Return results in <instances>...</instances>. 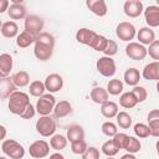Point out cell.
Listing matches in <instances>:
<instances>
[{
  "label": "cell",
  "mask_w": 159,
  "mask_h": 159,
  "mask_svg": "<svg viewBox=\"0 0 159 159\" xmlns=\"http://www.w3.org/2000/svg\"><path fill=\"white\" fill-rule=\"evenodd\" d=\"M50 159H66L61 153H58V152H56V153H53V154H51L50 155Z\"/></svg>",
  "instance_id": "obj_50"
},
{
  "label": "cell",
  "mask_w": 159,
  "mask_h": 159,
  "mask_svg": "<svg viewBox=\"0 0 159 159\" xmlns=\"http://www.w3.org/2000/svg\"><path fill=\"white\" fill-rule=\"evenodd\" d=\"M140 148H142L140 140L137 137H130L129 135L128 137V140H127V144L124 147V150H127L130 154H135V153H138L140 150Z\"/></svg>",
  "instance_id": "obj_34"
},
{
  "label": "cell",
  "mask_w": 159,
  "mask_h": 159,
  "mask_svg": "<svg viewBox=\"0 0 159 159\" xmlns=\"http://www.w3.org/2000/svg\"><path fill=\"white\" fill-rule=\"evenodd\" d=\"M87 149V143L84 139H81V140H77V142H73L71 143V152L73 154H77V155H82Z\"/></svg>",
  "instance_id": "obj_39"
},
{
  "label": "cell",
  "mask_w": 159,
  "mask_h": 159,
  "mask_svg": "<svg viewBox=\"0 0 159 159\" xmlns=\"http://www.w3.org/2000/svg\"><path fill=\"white\" fill-rule=\"evenodd\" d=\"M117 124L122 128V129H129L130 125H132V117L129 116V113L122 111V112H118L117 116Z\"/></svg>",
  "instance_id": "obj_32"
},
{
  "label": "cell",
  "mask_w": 159,
  "mask_h": 159,
  "mask_svg": "<svg viewBox=\"0 0 159 159\" xmlns=\"http://www.w3.org/2000/svg\"><path fill=\"white\" fill-rule=\"evenodd\" d=\"M82 159H99V149L96 147H87L82 154Z\"/></svg>",
  "instance_id": "obj_44"
},
{
  "label": "cell",
  "mask_w": 159,
  "mask_h": 159,
  "mask_svg": "<svg viewBox=\"0 0 159 159\" xmlns=\"http://www.w3.org/2000/svg\"><path fill=\"white\" fill-rule=\"evenodd\" d=\"M107 159H114L113 157H107Z\"/></svg>",
  "instance_id": "obj_54"
},
{
  "label": "cell",
  "mask_w": 159,
  "mask_h": 159,
  "mask_svg": "<svg viewBox=\"0 0 159 159\" xmlns=\"http://www.w3.org/2000/svg\"><path fill=\"white\" fill-rule=\"evenodd\" d=\"M67 145V138L62 134H53L50 139V147L56 152H61Z\"/></svg>",
  "instance_id": "obj_30"
},
{
  "label": "cell",
  "mask_w": 159,
  "mask_h": 159,
  "mask_svg": "<svg viewBox=\"0 0 159 159\" xmlns=\"http://www.w3.org/2000/svg\"><path fill=\"white\" fill-rule=\"evenodd\" d=\"M66 138H67V142H70V143H73V142L84 139V130H83V128L81 125L72 124V125H70L67 128Z\"/></svg>",
  "instance_id": "obj_21"
},
{
  "label": "cell",
  "mask_w": 159,
  "mask_h": 159,
  "mask_svg": "<svg viewBox=\"0 0 159 159\" xmlns=\"http://www.w3.org/2000/svg\"><path fill=\"white\" fill-rule=\"evenodd\" d=\"M133 130H134V134H135L137 138H143L144 139V138H148L150 135L149 128L144 123H137V124H134Z\"/></svg>",
  "instance_id": "obj_37"
},
{
  "label": "cell",
  "mask_w": 159,
  "mask_h": 159,
  "mask_svg": "<svg viewBox=\"0 0 159 159\" xmlns=\"http://www.w3.org/2000/svg\"><path fill=\"white\" fill-rule=\"evenodd\" d=\"M128 137L125 133H117L114 137H113V143L116 144V147L120 150V149H124L125 144H127V140H128Z\"/></svg>",
  "instance_id": "obj_41"
},
{
  "label": "cell",
  "mask_w": 159,
  "mask_h": 159,
  "mask_svg": "<svg viewBox=\"0 0 159 159\" xmlns=\"http://www.w3.org/2000/svg\"><path fill=\"white\" fill-rule=\"evenodd\" d=\"M86 6L91 12H93L94 15H97L99 17L106 16L108 12V7H107V4L104 0H87Z\"/></svg>",
  "instance_id": "obj_14"
},
{
  "label": "cell",
  "mask_w": 159,
  "mask_h": 159,
  "mask_svg": "<svg viewBox=\"0 0 159 159\" xmlns=\"http://www.w3.org/2000/svg\"><path fill=\"white\" fill-rule=\"evenodd\" d=\"M135 34H137V30H135L134 25L132 22H128V21H122L116 27L117 37L122 41H125V42H130L135 37Z\"/></svg>",
  "instance_id": "obj_7"
},
{
  "label": "cell",
  "mask_w": 159,
  "mask_h": 159,
  "mask_svg": "<svg viewBox=\"0 0 159 159\" xmlns=\"http://www.w3.org/2000/svg\"><path fill=\"white\" fill-rule=\"evenodd\" d=\"M117 52H118V45H117V42H116L114 40H108L107 46H106V48H104V51H103L104 56L112 57V56H114Z\"/></svg>",
  "instance_id": "obj_43"
},
{
  "label": "cell",
  "mask_w": 159,
  "mask_h": 159,
  "mask_svg": "<svg viewBox=\"0 0 159 159\" xmlns=\"http://www.w3.org/2000/svg\"><path fill=\"white\" fill-rule=\"evenodd\" d=\"M56 104V98L51 93H45L41 97H39L35 109L40 116H50V113L53 111Z\"/></svg>",
  "instance_id": "obj_5"
},
{
  "label": "cell",
  "mask_w": 159,
  "mask_h": 159,
  "mask_svg": "<svg viewBox=\"0 0 159 159\" xmlns=\"http://www.w3.org/2000/svg\"><path fill=\"white\" fill-rule=\"evenodd\" d=\"M15 91H16V87L12 83L11 77L0 78V99H7L10 94Z\"/></svg>",
  "instance_id": "obj_17"
},
{
  "label": "cell",
  "mask_w": 159,
  "mask_h": 159,
  "mask_svg": "<svg viewBox=\"0 0 159 159\" xmlns=\"http://www.w3.org/2000/svg\"><path fill=\"white\" fill-rule=\"evenodd\" d=\"M140 72H139V70H137V68H134V67H130V68H128V70H125V72H124V76H123V80H124V82L128 84V86H138V83H139V81H140Z\"/></svg>",
  "instance_id": "obj_24"
},
{
  "label": "cell",
  "mask_w": 159,
  "mask_h": 159,
  "mask_svg": "<svg viewBox=\"0 0 159 159\" xmlns=\"http://www.w3.org/2000/svg\"><path fill=\"white\" fill-rule=\"evenodd\" d=\"M45 91H46V88H45L43 82L36 80V81H32L30 83L29 92H30L31 96H34V97H41L42 94H45Z\"/></svg>",
  "instance_id": "obj_33"
},
{
  "label": "cell",
  "mask_w": 159,
  "mask_h": 159,
  "mask_svg": "<svg viewBox=\"0 0 159 159\" xmlns=\"http://www.w3.org/2000/svg\"><path fill=\"white\" fill-rule=\"evenodd\" d=\"M55 47V37L48 32H41L36 36L34 43V55L40 61H47L52 57Z\"/></svg>",
  "instance_id": "obj_1"
},
{
  "label": "cell",
  "mask_w": 159,
  "mask_h": 159,
  "mask_svg": "<svg viewBox=\"0 0 159 159\" xmlns=\"http://www.w3.org/2000/svg\"><path fill=\"white\" fill-rule=\"evenodd\" d=\"M132 93L134 94V97H135V99H137L138 103L144 102L147 99V97H148L147 89L144 87H142V86H134L133 89H132Z\"/></svg>",
  "instance_id": "obj_40"
},
{
  "label": "cell",
  "mask_w": 159,
  "mask_h": 159,
  "mask_svg": "<svg viewBox=\"0 0 159 159\" xmlns=\"http://www.w3.org/2000/svg\"><path fill=\"white\" fill-rule=\"evenodd\" d=\"M144 19L148 27H158L159 26V7L157 5H149L143 10Z\"/></svg>",
  "instance_id": "obj_13"
},
{
  "label": "cell",
  "mask_w": 159,
  "mask_h": 159,
  "mask_svg": "<svg viewBox=\"0 0 159 159\" xmlns=\"http://www.w3.org/2000/svg\"><path fill=\"white\" fill-rule=\"evenodd\" d=\"M108 92L107 89H104L103 87H94L92 91H91V99L97 103V104H103L104 102L109 101L108 99Z\"/></svg>",
  "instance_id": "obj_27"
},
{
  "label": "cell",
  "mask_w": 159,
  "mask_h": 159,
  "mask_svg": "<svg viewBox=\"0 0 159 159\" xmlns=\"http://www.w3.org/2000/svg\"><path fill=\"white\" fill-rule=\"evenodd\" d=\"M7 15L11 20H21L26 17V7L24 4H10L7 7Z\"/></svg>",
  "instance_id": "obj_20"
},
{
  "label": "cell",
  "mask_w": 159,
  "mask_h": 159,
  "mask_svg": "<svg viewBox=\"0 0 159 159\" xmlns=\"http://www.w3.org/2000/svg\"><path fill=\"white\" fill-rule=\"evenodd\" d=\"M96 68L103 77H113L116 71H117V66H116L114 60L112 57H108V56L99 57L96 62Z\"/></svg>",
  "instance_id": "obj_6"
},
{
  "label": "cell",
  "mask_w": 159,
  "mask_h": 159,
  "mask_svg": "<svg viewBox=\"0 0 159 159\" xmlns=\"http://www.w3.org/2000/svg\"><path fill=\"white\" fill-rule=\"evenodd\" d=\"M107 42H108V39H107V37H104L103 35L97 34L96 39L93 40V42H92V45H91L89 47H92L94 51L103 52L104 48H106V46H107Z\"/></svg>",
  "instance_id": "obj_35"
},
{
  "label": "cell",
  "mask_w": 159,
  "mask_h": 159,
  "mask_svg": "<svg viewBox=\"0 0 159 159\" xmlns=\"http://www.w3.org/2000/svg\"><path fill=\"white\" fill-rule=\"evenodd\" d=\"M10 2L7 0H0V14L7 11V7H9Z\"/></svg>",
  "instance_id": "obj_48"
},
{
  "label": "cell",
  "mask_w": 159,
  "mask_h": 159,
  "mask_svg": "<svg viewBox=\"0 0 159 159\" xmlns=\"http://www.w3.org/2000/svg\"><path fill=\"white\" fill-rule=\"evenodd\" d=\"M0 159H7L6 157H0Z\"/></svg>",
  "instance_id": "obj_53"
},
{
  "label": "cell",
  "mask_w": 159,
  "mask_h": 159,
  "mask_svg": "<svg viewBox=\"0 0 159 159\" xmlns=\"http://www.w3.org/2000/svg\"><path fill=\"white\" fill-rule=\"evenodd\" d=\"M140 76H143L145 80H149V81H158L159 80V62L154 61V62L145 65L143 68V73Z\"/></svg>",
  "instance_id": "obj_19"
},
{
  "label": "cell",
  "mask_w": 159,
  "mask_h": 159,
  "mask_svg": "<svg viewBox=\"0 0 159 159\" xmlns=\"http://www.w3.org/2000/svg\"><path fill=\"white\" fill-rule=\"evenodd\" d=\"M11 80H12V83L15 84L16 88L26 87L30 83V76L26 71H17L16 73L12 75Z\"/></svg>",
  "instance_id": "obj_28"
},
{
  "label": "cell",
  "mask_w": 159,
  "mask_h": 159,
  "mask_svg": "<svg viewBox=\"0 0 159 159\" xmlns=\"http://www.w3.org/2000/svg\"><path fill=\"white\" fill-rule=\"evenodd\" d=\"M148 128H149L150 135H153V137H159V119L149 120V122H148Z\"/></svg>",
  "instance_id": "obj_45"
},
{
  "label": "cell",
  "mask_w": 159,
  "mask_h": 159,
  "mask_svg": "<svg viewBox=\"0 0 159 159\" xmlns=\"http://www.w3.org/2000/svg\"><path fill=\"white\" fill-rule=\"evenodd\" d=\"M137 39L139 40V43L140 45H150L154 40H155V32L153 31V29L145 26V27H142L137 31L135 34Z\"/></svg>",
  "instance_id": "obj_18"
},
{
  "label": "cell",
  "mask_w": 159,
  "mask_h": 159,
  "mask_svg": "<svg viewBox=\"0 0 159 159\" xmlns=\"http://www.w3.org/2000/svg\"><path fill=\"white\" fill-rule=\"evenodd\" d=\"M6 128L2 125V124H0V140H2V139H5V137H6Z\"/></svg>",
  "instance_id": "obj_49"
},
{
  "label": "cell",
  "mask_w": 159,
  "mask_h": 159,
  "mask_svg": "<svg viewBox=\"0 0 159 159\" xmlns=\"http://www.w3.org/2000/svg\"><path fill=\"white\" fill-rule=\"evenodd\" d=\"M50 153V144L46 140H35L29 147V154L30 157L35 159H42L47 157Z\"/></svg>",
  "instance_id": "obj_10"
},
{
  "label": "cell",
  "mask_w": 159,
  "mask_h": 159,
  "mask_svg": "<svg viewBox=\"0 0 159 159\" xmlns=\"http://www.w3.org/2000/svg\"><path fill=\"white\" fill-rule=\"evenodd\" d=\"M144 10L143 2L139 0H127L123 4V11L128 17H139Z\"/></svg>",
  "instance_id": "obj_12"
},
{
  "label": "cell",
  "mask_w": 159,
  "mask_h": 159,
  "mask_svg": "<svg viewBox=\"0 0 159 159\" xmlns=\"http://www.w3.org/2000/svg\"><path fill=\"white\" fill-rule=\"evenodd\" d=\"M43 25H45L43 20L37 15H27L25 17V22H24L25 31H27L34 36H37L42 32Z\"/></svg>",
  "instance_id": "obj_8"
},
{
  "label": "cell",
  "mask_w": 159,
  "mask_h": 159,
  "mask_svg": "<svg viewBox=\"0 0 159 159\" xmlns=\"http://www.w3.org/2000/svg\"><path fill=\"white\" fill-rule=\"evenodd\" d=\"M120 159H137V157H135L134 154H130V153H127V154H124V155H122V157H120Z\"/></svg>",
  "instance_id": "obj_51"
},
{
  "label": "cell",
  "mask_w": 159,
  "mask_h": 159,
  "mask_svg": "<svg viewBox=\"0 0 159 159\" xmlns=\"http://www.w3.org/2000/svg\"><path fill=\"white\" fill-rule=\"evenodd\" d=\"M107 92L112 96H118L123 92V82L118 78H113L107 84Z\"/></svg>",
  "instance_id": "obj_31"
},
{
  "label": "cell",
  "mask_w": 159,
  "mask_h": 159,
  "mask_svg": "<svg viewBox=\"0 0 159 159\" xmlns=\"http://www.w3.org/2000/svg\"><path fill=\"white\" fill-rule=\"evenodd\" d=\"M147 53H149V56L157 62L159 61V41L158 40H154L149 45V48H147Z\"/></svg>",
  "instance_id": "obj_42"
},
{
  "label": "cell",
  "mask_w": 159,
  "mask_h": 159,
  "mask_svg": "<svg viewBox=\"0 0 159 159\" xmlns=\"http://www.w3.org/2000/svg\"><path fill=\"white\" fill-rule=\"evenodd\" d=\"M1 35L6 39H12V37H16L19 35V26L15 21H6L1 25Z\"/></svg>",
  "instance_id": "obj_23"
},
{
  "label": "cell",
  "mask_w": 159,
  "mask_h": 159,
  "mask_svg": "<svg viewBox=\"0 0 159 159\" xmlns=\"http://www.w3.org/2000/svg\"><path fill=\"white\" fill-rule=\"evenodd\" d=\"M43 84H45L46 91H48V93L52 94V93H56V92L62 89V87H63V78L58 73H51V75H48L45 78Z\"/></svg>",
  "instance_id": "obj_11"
},
{
  "label": "cell",
  "mask_w": 159,
  "mask_h": 159,
  "mask_svg": "<svg viewBox=\"0 0 159 159\" xmlns=\"http://www.w3.org/2000/svg\"><path fill=\"white\" fill-rule=\"evenodd\" d=\"M96 36H97V32H94L93 30L87 29V27H82V29L77 30V32H76L77 42L86 45V46H91L93 40L96 39Z\"/></svg>",
  "instance_id": "obj_15"
},
{
  "label": "cell",
  "mask_w": 159,
  "mask_h": 159,
  "mask_svg": "<svg viewBox=\"0 0 159 159\" xmlns=\"http://www.w3.org/2000/svg\"><path fill=\"white\" fill-rule=\"evenodd\" d=\"M101 149H102V153H103L104 155H107V157H114V155L119 152V149L116 147V144L113 143L112 139L104 142V143L102 144V148H101Z\"/></svg>",
  "instance_id": "obj_36"
},
{
  "label": "cell",
  "mask_w": 159,
  "mask_h": 159,
  "mask_svg": "<svg viewBox=\"0 0 159 159\" xmlns=\"http://www.w3.org/2000/svg\"><path fill=\"white\" fill-rule=\"evenodd\" d=\"M14 60L10 53H1L0 55V78L9 77L10 72L12 71Z\"/></svg>",
  "instance_id": "obj_16"
},
{
  "label": "cell",
  "mask_w": 159,
  "mask_h": 159,
  "mask_svg": "<svg viewBox=\"0 0 159 159\" xmlns=\"http://www.w3.org/2000/svg\"><path fill=\"white\" fill-rule=\"evenodd\" d=\"M118 106L116 102H112V101H107L104 102L103 104H101V113L103 117L111 119V118H114L118 113Z\"/></svg>",
  "instance_id": "obj_25"
},
{
  "label": "cell",
  "mask_w": 159,
  "mask_h": 159,
  "mask_svg": "<svg viewBox=\"0 0 159 159\" xmlns=\"http://www.w3.org/2000/svg\"><path fill=\"white\" fill-rule=\"evenodd\" d=\"M36 132L42 137H52L56 132V120L50 116H41L36 122Z\"/></svg>",
  "instance_id": "obj_4"
},
{
  "label": "cell",
  "mask_w": 159,
  "mask_h": 159,
  "mask_svg": "<svg viewBox=\"0 0 159 159\" xmlns=\"http://www.w3.org/2000/svg\"><path fill=\"white\" fill-rule=\"evenodd\" d=\"M125 55L133 60V61H142L147 57V48L145 46L140 45L139 42H133L130 41L127 46H125Z\"/></svg>",
  "instance_id": "obj_9"
},
{
  "label": "cell",
  "mask_w": 159,
  "mask_h": 159,
  "mask_svg": "<svg viewBox=\"0 0 159 159\" xmlns=\"http://www.w3.org/2000/svg\"><path fill=\"white\" fill-rule=\"evenodd\" d=\"M53 114L56 118H63L66 116H68L72 112V104L68 101H60L56 102L55 108H53Z\"/></svg>",
  "instance_id": "obj_22"
},
{
  "label": "cell",
  "mask_w": 159,
  "mask_h": 159,
  "mask_svg": "<svg viewBox=\"0 0 159 159\" xmlns=\"http://www.w3.org/2000/svg\"><path fill=\"white\" fill-rule=\"evenodd\" d=\"M35 114H36V109H35V107L30 103V104L26 107V109L20 114V117H21L22 119H31Z\"/></svg>",
  "instance_id": "obj_46"
},
{
  "label": "cell",
  "mask_w": 159,
  "mask_h": 159,
  "mask_svg": "<svg viewBox=\"0 0 159 159\" xmlns=\"http://www.w3.org/2000/svg\"><path fill=\"white\" fill-rule=\"evenodd\" d=\"M1 150L11 159H22L25 155L24 147L15 139H5L1 144Z\"/></svg>",
  "instance_id": "obj_3"
},
{
  "label": "cell",
  "mask_w": 159,
  "mask_h": 159,
  "mask_svg": "<svg viewBox=\"0 0 159 159\" xmlns=\"http://www.w3.org/2000/svg\"><path fill=\"white\" fill-rule=\"evenodd\" d=\"M7 99H9V102H7L9 111L12 114H16V116H20L26 109V107L30 104L29 94L25 93V92H22V91H15V92H12Z\"/></svg>",
  "instance_id": "obj_2"
},
{
  "label": "cell",
  "mask_w": 159,
  "mask_h": 159,
  "mask_svg": "<svg viewBox=\"0 0 159 159\" xmlns=\"http://www.w3.org/2000/svg\"><path fill=\"white\" fill-rule=\"evenodd\" d=\"M102 133L104 134V135H107V137H114L117 133H118V129H117V124H114L113 122H111V120H108V122H104L103 124H102Z\"/></svg>",
  "instance_id": "obj_38"
},
{
  "label": "cell",
  "mask_w": 159,
  "mask_h": 159,
  "mask_svg": "<svg viewBox=\"0 0 159 159\" xmlns=\"http://www.w3.org/2000/svg\"><path fill=\"white\" fill-rule=\"evenodd\" d=\"M154 119H159V111L158 109H153L148 113V122L154 120Z\"/></svg>",
  "instance_id": "obj_47"
},
{
  "label": "cell",
  "mask_w": 159,
  "mask_h": 159,
  "mask_svg": "<svg viewBox=\"0 0 159 159\" xmlns=\"http://www.w3.org/2000/svg\"><path fill=\"white\" fill-rule=\"evenodd\" d=\"M1 25H2V22H1V20H0V29H1Z\"/></svg>",
  "instance_id": "obj_55"
},
{
  "label": "cell",
  "mask_w": 159,
  "mask_h": 159,
  "mask_svg": "<svg viewBox=\"0 0 159 159\" xmlns=\"http://www.w3.org/2000/svg\"><path fill=\"white\" fill-rule=\"evenodd\" d=\"M35 40H36V36L29 34L27 31H22L20 32L17 36H16V45L20 47V48H26L29 47L30 45L35 43Z\"/></svg>",
  "instance_id": "obj_26"
},
{
  "label": "cell",
  "mask_w": 159,
  "mask_h": 159,
  "mask_svg": "<svg viewBox=\"0 0 159 159\" xmlns=\"http://www.w3.org/2000/svg\"><path fill=\"white\" fill-rule=\"evenodd\" d=\"M119 104L123 108H125V109H130V108H134L138 104V102H137L134 94L132 93V91H129V92H124V93L120 94V97H119Z\"/></svg>",
  "instance_id": "obj_29"
},
{
  "label": "cell",
  "mask_w": 159,
  "mask_h": 159,
  "mask_svg": "<svg viewBox=\"0 0 159 159\" xmlns=\"http://www.w3.org/2000/svg\"><path fill=\"white\" fill-rule=\"evenodd\" d=\"M11 4H22V0H11Z\"/></svg>",
  "instance_id": "obj_52"
}]
</instances>
